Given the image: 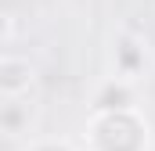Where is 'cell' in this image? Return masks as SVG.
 Wrapping results in <instances>:
<instances>
[{
	"mask_svg": "<svg viewBox=\"0 0 155 151\" xmlns=\"http://www.w3.org/2000/svg\"><path fill=\"white\" fill-rule=\"evenodd\" d=\"M33 83V69L25 65V61H18V58H4L0 61V90L4 94H22L25 86Z\"/></svg>",
	"mask_w": 155,
	"mask_h": 151,
	"instance_id": "cell-1",
	"label": "cell"
},
{
	"mask_svg": "<svg viewBox=\"0 0 155 151\" xmlns=\"http://www.w3.org/2000/svg\"><path fill=\"white\" fill-rule=\"evenodd\" d=\"M97 112H126L134 101H130V90H126V83H108L101 94H97Z\"/></svg>",
	"mask_w": 155,
	"mask_h": 151,
	"instance_id": "cell-2",
	"label": "cell"
}]
</instances>
